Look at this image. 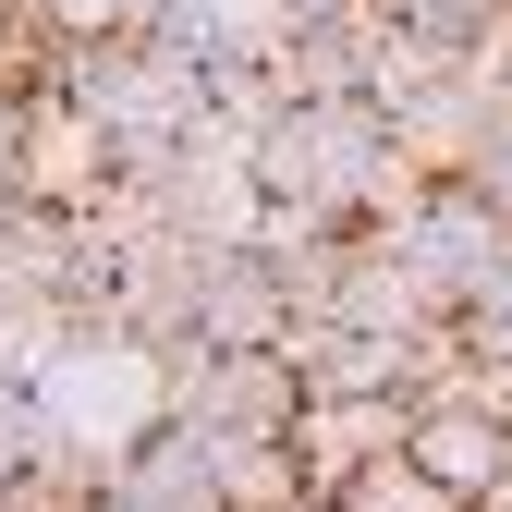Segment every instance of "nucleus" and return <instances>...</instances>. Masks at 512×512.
Wrapping results in <instances>:
<instances>
[{
    "mask_svg": "<svg viewBox=\"0 0 512 512\" xmlns=\"http://www.w3.org/2000/svg\"><path fill=\"white\" fill-rule=\"evenodd\" d=\"M159 415L208 427V439H281V427L305 415V378H293L281 342H256V354L183 342V354H159Z\"/></svg>",
    "mask_w": 512,
    "mask_h": 512,
    "instance_id": "obj_1",
    "label": "nucleus"
},
{
    "mask_svg": "<svg viewBox=\"0 0 512 512\" xmlns=\"http://www.w3.org/2000/svg\"><path fill=\"white\" fill-rule=\"evenodd\" d=\"M378 232H391L415 269H427V293H439V305H464V293L500 269V256H512V220H500V196H488L476 171H427V183H415V196L378 220Z\"/></svg>",
    "mask_w": 512,
    "mask_h": 512,
    "instance_id": "obj_2",
    "label": "nucleus"
},
{
    "mask_svg": "<svg viewBox=\"0 0 512 512\" xmlns=\"http://www.w3.org/2000/svg\"><path fill=\"white\" fill-rule=\"evenodd\" d=\"M13 183H25V208H98V196H110V122H98L74 86H61V74L25 98Z\"/></svg>",
    "mask_w": 512,
    "mask_h": 512,
    "instance_id": "obj_3",
    "label": "nucleus"
},
{
    "mask_svg": "<svg viewBox=\"0 0 512 512\" xmlns=\"http://www.w3.org/2000/svg\"><path fill=\"white\" fill-rule=\"evenodd\" d=\"M293 269H281V244H208V269H196V342H220V354H256V342H281L293 330Z\"/></svg>",
    "mask_w": 512,
    "mask_h": 512,
    "instance_id": "obj_4",
    "label": "nucleus"
},
{
    "mask_svg": "<svg viewBox=\"0 0 512 512\" xmlns=\"http://www.w3.org/2000/svg\"><path fill=\"white\" fill-rule=\"evenodd\" d=\"M403 439H415V391H305V415H293V452H305L317 488H354Z\"/></svg>",
    "mask_w": 512,
    "mask_h": 512,
    "instance_id": "obj_5",
    "label": "nucleus"
},
{
    "mask_svg": "<svg viewBox=\"0 0 512 512\" xmlns=\"http://www.w3.org/2000/svg\"><path fill=\"white\" fill-rule=\"evenodd\" d=\"M110 488H122V500H147V512H220V439H208V427H183V415H159L135 452L110 464Z\"/></svg>",
    "mask_w": 512,
    "mask_h": 512,
    "instance_id": "obj_6",
    "label": "nucleus"
},
{
    "mask_svg": "<svg viewBox=\"0 0 512 512\" xmlns=\"http://www.w3.org/2000/svg\"><path fill=\"white\" fill-rule=\"evenodd\" d=\"M49 439H61V427H49V403H37V378H25V366H0V500L25 488V464L49 452Z\"/></svg>",
    "mask_w": 512,
    "mask_h": 512,
    "instance_id": "obj_7",
    "label": "nucleus"
},
{
    "mask_svg": "<svg viewBox=\"0 0 512 512\" xmlns=\"http://www.w3.org/2000/svg\"><path fill=\"white\" fill-rule=\"evenodd\" d=\"M354 512H464V488H439L415 452H391V464H366V476H354Z\"/></svg>",
    "mask_w": 512,
    "mask_h": 512,
    "instance_id": "obj_8",
    "label": "nucleus"
},
{
    "mask_svg": "<svg viewBox=\"0 0 512 512\" xmlns=\"http://www.w3.org/2000/svg\"><path fill=\"white\" fill-rule=\"evenodd\" d=\"M378 13H403V25H427V37H452V49H488V61H500L512 0H378Z\"/></svg>",
    "mask_w": 512,
    "mask_h": 512,
    "instance_id": "obj_9",
    "label": "nucleus"
},
{
    "mask_svg": "<svg viewBox=\"0 0 512 512\" xmlns=\"http://www.w3.org/2000/svg\"><path fill=\"white\" fill-rule=\"evenodd\" d=\"M37 25H49V37H135L147 0H37Z\"/></svg>",
    "mask_w": 512,
    "mask_h": 512,
    "instance_id": "obj_10",
    "label": "nucleus"
},
{
    "mask_svg": "<svg viewBox=\"0 0 512 512\" xmlns=\"http://www.w3.org/2000/svg\"><path fill=\"white\" fill-rule=\"evenodd\" d=\"M342 13H366V0H281V25H342Z\"/></svg>",
    "mask_w": 512,
    "mask_h": 512,
    "instance_id": "obj_11",
    "label": "nucleus"
},
{
    "mask_svg": "<svg viewBox=\"0 0 512 512\" xmlns=\"http://www.w3.org/2000/svg\"><path fill=\"white\" fill-rule=\"evenodd\" d=\"M13 220H25V183H13V171H0V232H13Z\"/></svg>",
    "mask_w": 512,
    "mask_h": 512,
    "instance_id": "obj_12",
    "label": "nucleus"
},
{
    "mask_svg": "<svg viewBox=\"0 0 512 512\" xmlns=\"http://www.w3.org/2000/svg\"><path fill=\"white\" fill-rule=\"evenodd\" d=\"M98 512H147V500H122V488H98Z\"/></svg>",
    "mask_w": 512,
    "mask_h": 512,
    "instance_id": "obj_13",
    "label": "nucleus"
}]
</instances>
